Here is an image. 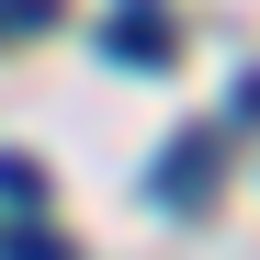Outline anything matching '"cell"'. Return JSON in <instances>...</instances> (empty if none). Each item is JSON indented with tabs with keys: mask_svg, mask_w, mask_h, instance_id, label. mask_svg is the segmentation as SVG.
<instances>
[{
	"mask_svg": "<svg viewBox=\"0 0 260 260\" xmlns=\"http://www.w3.org/2000/svg\"><path fill=\"white\" fill-rule=\"evenodd\" d=\"M102 57H124V68H170V57H181V23H170V0H124V12L102 23Z\"/></svg>",
	"mask_w": 260,
	"mask_h": 260,
	"instance_id": "obj_1",
	"label": "cell"
},
{
	"mask_svg": "<svg viewBox=\"0 0 260 260\" xmlns=\"http://www.w3.org/2000/svg\"><path fill=\"white\" fill-rule=\"evenodd\" d=\"M204 170H215V136H181V147L158 158V204H204V192H215Z\"/></svg>",
	"mask_w": 260,
	"mask_h": 260,
	"instance_id": "obj_2",
	"label": "cell"
},
{
	"mask_svg": "<svg viewBox=\"0 0 260 260\" xmlns=\"http://www.w3.org/2000/svg\"><path fill=\"white\" fill-rule=\"evenodd\" d=\"M34 204H46V170H34V158H0V215H34Z\"/></svg>",
	"mask_w": 260,
	"mask_h": 260,
	"instance_id": "obj_3",
	"label": "cell"
},
{
	"mask_svg": "<svg viewBox=\"0 0 260 260\" xmlns=\"http://www.w3.org/2000/svg\"><path fill=\"white\" fill-rule=\"evenodd\" d=\"M57 23V0H0V34H46Z\"/></svg>",
	"mask_w": 260,
	"mask_h": 260,
	"instance_id": "obj_4",
	"label": "cell"
},
{
	"mask_svg": "<svg viewBox=\"0 0 260 260\" xmlns=\"http://www.w3.org/2000/svg\"><path fill=\"white\" fill-rule=\"evenodd\" d=\"M226 124H260V68H249L238 91H226Z\"/></svg>",
	"mask_w": 260,
	"mask_h": 260,
	"instance_id": "obj_5",
	"label": "cell"
}]
</instances>
